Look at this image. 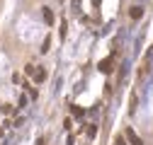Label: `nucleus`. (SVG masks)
Returning <instances> with one entry per match:
<instances>
[{"label":"nucleus","instance_id":"obj_3","mask_svg":"<svg viewBox=\"0 0 153 145\" xmlns=\"http://www.w3.org/2000/svg\"><path fill=\"white\" fill-rule=\"evenodd\" d=\"M141 15H143V7H141V5H134V7L129 10V17H131V20H139Z\"/></svg>","mask_w":153,"mask_h":145},{"label":"nucleus","instance_id":"obj_8","mask_svg":"<svg viewBox=\"0 0 153 145\" xmlns=\"http://www.w3.org/2000/svg\"><path fill=\"white\" fill-rule=\"evenodd\" d=\"M146 56H148V58H151V56H153V46H151V48H148V53H146Z\"/></svg>","mask_w":153,"mask_h":145},{"label":"nucleus","instance_id":"obj_7","mask_svg":"<svg viewBox=\"0 0 153 145\" xmlns=\"http://www.w3.org/2000/svg\"><path fill=\"white\" fill-rule=\"evenodd\" d=\"M114 145H126V143H124V138H117V143H114Z\"/></svg>","mask_w":153,"mask_h":145},{"label":"nucleus","instance_id":"obj_1","mask_svg":"<svg viewBox=\"0 0 153 145\" xmlns=\"http://www.w3.org/2000/svg\"><path fill=\"white\" fill-rule=\"evenodd\" d=\"M97 68H100V72H107V75H109V72L114 70V58H105V61H100Z\"/></svg>","mask_w":153,"mask_h":145},{"label":"nucleus","instance_id":"obj_6","mask_svg":"<svg viewBox=\"0 0 153 145\" xmlns=\"http://www.w3.org/2000/svg\"><path fill=\"white\" fill-rule=\"evenodd\" d=\"M95 133H97V126H88V138H95Z\"/></svg>","mask_w":153,"mask_h":145},{"label":"nucleus","instance_id":"obj_9","mask_svg":"<svg viewBox=\"0 0 153 145\" xmlns=\"http://www.w3.org/2000/svg\"><path fill=\"white\" fill-rule=\"evenodd\" d=\"M92 5H100V0H92Z\"/></svg>","mask_w":153,"mask_h":145},{"label":"nucleus","instance_id":"obj_5","mask_svg":"<svg viewBox=\"0 0 153 145\" xmlns=\"http://www.w3.org/2000/svg\"><path fill=\"white\" fill-rule=\"evenodd\" d=\"M42 12H44V22H46V24H53V12H51L49 7H44Z\"/></svg>","mask_w":153,"mask_h":145},{"label":"nucleus","instance_id":"obj_4","mask_svg":"<svg viewBox=\"0 0 153 145\" xmlns=\"http://www.w3.org/2000/svg\"><path fill=\"white\" fill-rule=\"evenodd\" d=\"M44 80H46V70H44V68H39V70L34 72V82L39 85V82H44Z\"/></svg>","mask_w":153,"mask_h":145},{"label":"nucleus","instance_id":"obj_2","mask_svg":"<svg viewBox=\"0 0 153 145\" xmlns=\"http://www.w3.org/2000/svg\"><path fill=\"white\" fill-rule=\"evenodd\" d=\"M124 135H126V140H129L131 145H143V140H141V138H139L136 133H134L131 128H126V131H124Z\"/></svg>","mask_w":153,"mask_h":145}]
</instances>
